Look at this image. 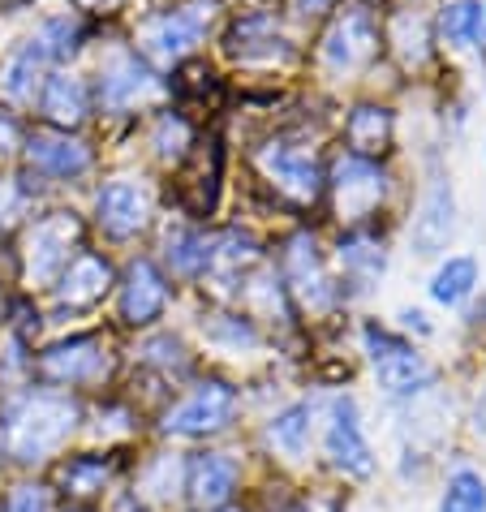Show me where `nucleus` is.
I'll return each instance as SVG.
<instances>
[{
	"label": "nucleus",
	"mask_w": 486,
	"mask_h": 512,
	"mask_svg": "<svg viewBox=\"0 0 486 512\" xmlns=\"http://www.w3.org/2000/svg\"><path fill=\"white\" fill-rule=\"evenodd\" d=\"M74 422H78V405L69 396H52V392L26 396L9 418V452L18 461H44L52 448L65 444Z\"/></svg>",
	"instance_id": "nucleus-1"
},
{
	"label": "nucleus",
	"mask_w": 486,
	"mask_h": 512,
	"mask_svg": "<svg viewBox=\"0 0 486 512\" xmlns=\"http://www.w3.org/2000/svg\"><path fill=\"white\" fill-rule=\"evenodd\" d=\"M366 345H370V358H375L379 383L392 396H409L435 379L431 362H426L422 353H413L409 345H400V340H392L388 332H379V327H366Z\"/></svg>",
	"instance_id": "nucleus-2"
},
{
	"label": "nucleus",
	"mask_w": 486,
	"mask_h": 512,
	"mask_svg": "<svg viewBox=\"0 0 486 512\" xmlns=\"http://www.w3.org/2000/svg\"><path fill=\"white\" fill-rule=\"evenodd\" d=\"M237 409V392L228 383H203L190 401H181L173 414H168L164 431L168 435H211V431H224L228 418Z\"/></svg>",
	"instance_id": "nucleus-3"
},
{
	"label": "nucleus",
	"mask_w": 486,
	"mask_h": 512,
	"mask_svg": "<svg viewBox=\"0 0 486 512\" xmlns=\"http://www.w3.org/2000/svg\"><path fill=\"white\" fill-rule=\"evenodd\" d=\"M327 457L336 469H345L349 478H370L375 457H370V444L362 435V422H357V405L349 396H340L332 405V422H327Z\"/></svg>",
	"instance_id": "nucleus-4"
},
{
	"label": "nucleus",
	"mask_w": 486,
	"mask_h": 512,
	"mask_svg": "<svg viewBox=\"0 0 486 512\" xmlns=\"http://www.w3.org/2000/svg\"><path fill=\"white\" fill-rule=\"evenodd\" d=\"M95 211H99V229L108 237H134L151 216V198L138 181H112V186L99 190Z\"/></svg>",
	"instance_id": "nucleus-5"
},
{
	"label": "nucleus",
	"mask_w": 486,
	"mask_h": 512,
	"mask_svg": "<svg viewBox=\"0 0 486 512\" xmlns=\"http://www.w3.org/2000/svg\"><path fill=\"white\" fill-rule=\"evenodd\" d=\"M211 22V5H185L181 13H168V18L160 22H151V31H147V52L155 56V61H181L185 52H190L198 44V35H203V26Z\"/></svg>",
	"instance_id": "nucleus-6"
},
{
	"label": "nucleus",
	"mask_w": 486,
	"mask_h": 512,
	"mask_svg": "<svg viewBox=\"0 0 486 512\" xmlns=\"http://www.w3.org/2000/svg\"><path fill=\"white\" fill-rule=\"evenodd\" d=\"M383 198V173L362 155H349V160L336 164V207L345 220H362L375 211V203Z\"/></svg>",
	"instance_id": "nucleus-7"
},
{
	"label": "nucleus",
	"mask_w": 486,
	"mask_h": 512,
	"mask_svg": "<svg viewBox=\"0 0 486 512\" xmlns=\"http://www.w3.org/2000/svg\"><path fill=\"white\" fill-rule=\"evenodd\" d=\"M375 48H379V31H375V22H370L362 9L345 13V18H340L323 39V56H327V65L332 69L366 65L370 56H375Z\"/></svg>",
	"instance_id": "nucleus-8"
},
{
	"label": "nucleus",
	"mask_w": 486,
	"mask_h": 512,
	"mask_svg": "<svg viewBox=\"0 0 486 512\" xmlns=\"http://www.w3.org/2000/svg\"><path fill=\"white\" fill-rule=\"evenodd\" d=\"M259 164H263V173L276 181L284 194L302 198V203L319 194V168H314V160L306 151H297V147H267L259 155Z\"/></svg>",
	"instance_id": "nucleus-9"
},
{
	"label": "nucleus",
	"mask_w": 486,
	"mask_h": 512,
	"mask_svg": "<svg viewBox=\"0 0 486 512\" xmlns=\"http://www.w3.org/2000/svg\"><path fill=\"white\" fill-rule=\"evenodd\" d=\"M185 487H190V500L198 508H220L237 487V469L228 457H220V452H203V457L190 461Z\"/></svg>",
	"instance_id": "nucleus-10"
},
{
	"label": "nucleus",
	"mask_w": 486,
	"mask_h": 512,
	"mask_svg": "<svg viewBox=\"0 0 486 512\" xmlns=\"http://www.w3.org/2000/svg\"><path fill=\"white\" fill-rule=\"evenodd\" d=\"M108 284H112L108 263L95 259V254H78V259L69 263V272L61 276V284H56V293H61V302L69 310H82V306H95Z\"/></svg>",
	"instance_id": "nucleus-11"
},
{
	"label": "nucleus",
	"mask_w": 486,
	"mask_h": 512,
	"mask_svg": "<svg viewBox=\"0 0 486 512\" xmlns=\"http://www.w3.org/2000/svg\"><path fill=\"white\" fill-rule=\"evenodd\" d=\"M74 233H78V224L69 216H52L44 224H35V233H31V276L35 280H52L56 276V267H61L65 254H69Z\"/></svg>",
	"instance_id": "nucleus-12"
},
{
	"label": "nucleus",
	"mask_w": 486,
	"mask_h": 512,
	"mask_svg": "<svg viewBox=\"0 0 486 512\" xmlns=\"http://www.w3.org/2000/svg\"><path fill=\"white\" fill-rule=\"evenodd\" d=\"M99 366H104V353H99L95 340H69V345H56L39 358V375L52 383H74V379H91Z\"/></svg>",
	"instance_id": "nucleus-13"
},
{
	"label": "nucleus",
	"mask_w": 486,
	"mask_h": 512,
	"mask_svg": "<svg viewBox=\"0 0 486 512\" xmlns=\"http://www.w3.org/2000/svg\"><path fill=\"white\" fill-rule=\"evenodd\" d=\"M164 297H168V289H164L160 272H155L147 259H138L130 267V280H125V293H121L125 319H130V323H151L164 310Z\"/></svg>",
	"instance_id": "nucleus-14"
},
{
	"label": "nucleus",
	"mask_w": 486,
	"mask_h": 512,
	"mask_svg": "<svg viewBox=\"0 0 486 512\" xmlns=\"http://www.w3.org/2000/svg\"><path fill=\"white\" fill-rule=\"evenodd\" d=\"M289 280L297 297L310 306V310H323L332 306V289H327V276L319 267V254H314V241L310 237H297L289 246Z\"/></svg>",
	"instance_id": "nucleus-15"
},
{
	"label": "nucleus",
	"mask_w": 486,
	"mask_h": 512,
	"mask_svg": "<svg viewBox=\"0 0 486 512\" xmlns=\"http://www.w3.org/2000/svg\"><path fill=\"white\" fill-rule=\"evenodd\" d=\"M99 95H104V104H108V108H125V104H134V99L155 95V82H151L147 69L134 61V56H117V61L104 69Z\"/></svg>",
	"instance_id": "nucleus-16"
},
{
	"label": "nucleus",
	"mask_w": 486,
	"mask_h": 512,
	"mask_svg": "<svg viewBox=\"0 0 486 512\" xmlns=\"http://www.w3.org/2000/svg\"><path fill=\"white\" fill-rule=\"evenodd\" d=\"M448 233H452V194L448 186H435L422 203V216L413 220V250L435 254L448 241Z\"/></svg>",
	"instance_id": "nucleus-17"
},
{
	"label": "nucleus",
	"mask_w": 486,
	"mask_h": 512,
	"mask_svg": "<svg viewBox=\"0 0 486 512\" xmlns=\"http://www.w3.org/2000/svg\"><path fill=\"white\" fill-rule=\"evenodd\" d=\"M35 168L44 173H56V177H69V173H82L91 164V151L82 142H69V138H48V134H35L31 147H26Z\"/></svg>",
	"instance_id": "nucleus-18"
},
{
	"label": "nucleus",
	"mask_w": 486,
	"mask_h": 512,
	"mask_svg": "<svg viewBox=\"0 0 486 512\" xmlns=\"http://www.w3.org/2000/svg\"><path fill=\"white\" fill-rule=\"evenodd\" d=\"M44 112H48L56 125H78L82 117H87V91H82V82L78 78H65V74L48 78Z\"/></svg>",
	"instance_id": "nucleus-19"
},
{
	"label": "nucleus",
	"mask_w": 486,
	"mask_h": 512,
	"mask_svg": "<svg viewBox=\"0 0 486 512\" xmlns=\"http://www.w3.org/2000/svg\"><path fill=\"white\" fill-rule=\"evenodd\" d=\"M474 284H478V263L474 259H448L431 280V297L443 306H456L474 293Z\"/></svg>",
	"instance_id": "nucleus-20"
},
{
	"label": "nucleus",
	"mask_w": 486,
	"mask_h": 512,
	"mask_svg": "<svg viewBox=\"0 0 486 512\" xmlns=\"http://www.w3.org/2000/svg\"><path fill=\"white\" fill-rule=\"evenodd\" d=\"M439 512H486V482L474 469H456L448 478V491L439 500Z\"/></svg>",
	"instance_id": "nucleus-21"
},
{
	"label": "nucleus",
	"mask_w": 486,
	"mask_h": 512,
	"mask_svg": "<svg viewBox=\"0 0 486 512\" xmlns=\"http://www.w3.org/2000/svg\"><path fill=\"white\" fill-rule=\"evenodd\" d=\"M39 61H44V48H39V39H35L31 48H22L5 65V74H0V91H5L9 99H31L35 78H39Z\"/></svg>",
	"instance_id": "nucleus-22"
},
{
	"label": "nucleus",
	"mask_w": 486,
	"mask_h": 512,
	"mask_svg": "<svg viewBox=\"0 0 486 512\" xmlns=\"http://www.w3.org/2000/svg\"><path fill=\"white\" fill-rule=\"evenodd\" d=\"M439 26H443V39H448V44L469 48L478 39V31H482V5L478 0H456V5L443 9Z\"/></svg>",
	"instance_id": "nucleus-23"
},
{
	"label": "nucleus",
	"mask_w": 486,
	"mask_h": 512,
	"mask_svg": "<svg viewBox=\"0 0 486 512\" xmlns=\"http://www.w3.org/2000/svg\"><path fill=\"white\" fill-rule=\"evenodd\" d=\"M306 439H310V409L306 405L284 409V414L271 422V444H276L280 452H289V457H302Z\"/></svg>",
	"instance_id": "nucleus-24"
},
{
	"label": "nucleus",
	"mask_w": 486,
	"mask_h": 512,
	"mask_svg": "<svg viewBox=\"0 0 486 512\" xmlns=\"http://www.w3.org/2000/svg\"><path fill=\"white\" fill-rule=\"evenodd\" d=\"M392 134V121H388V112L383 108H357L353 112V121H349V142L357 151H383V142H388Z\"/></svg>",
	"instance_id": "nucleus-25"
},
{
	"label": "nucleus",
	"mask_w": 486,
	"mask_h": 512,
	"mask_svg": "<svg viewBox=\"0 0 486 512\" xmlns=\"http://www.w3.org/2000/svg\"><path fill=\"white\" fill-rule=\"evenodd\" d=\"M104 478H108V461H95V457H78L61 469V482L74 495H95L104 487Z\"/></svg>",
	"instance_id": "nucleus-26"
},
{
	"label": "nucleus",
	"mask_w": 486,
	"mask_h": 512,
	"mask_svg": "<svg viewBox=\"0 0 486 512\" xmlns=\"http://www.w3.org/2000/svg\"><path fill=\"white\" fill-rule=\"evenodd\" d=\"M168 259H173L177 272H198L203 263H211V250L198 233H173L168 237Z\"/></svg>",
	"instance_id": "nucleus-27"
},
{
	"label": "nucleus",
	"mask_w": 486,
	"mask_h": 512,
	"mask_svg": "<svg viewBox=\"0 0 486 512\" xmlns=\"http://www.w3.org/2000/svg\"><path fill=\"white\" fill-rule=\"evenodd\" d=\"M39 48H44V56H69L78 48V26H69L65 18L61 22H48L44 35H39Z\"/></svg>",
	"instance_id": "nucleus-28"
},
{
	"label": "nucleus",
	"mask_w": 486,
	"mask_h": 512,
	"mask_svg": "<svg viewBox=\"0 0 486 512\" xmlns=\"http://www.w3.org/2000/svg\"><path fill=\"white\" fill-rule=\"evenodd\" d=\"M9 512H48V495L39 487H18L9 500Z\"/></svg>",
	"instance_id": "nucleus-29"
},
{
	"label": "nucleus",
	"mask_w": 486,
	"mask_h": 512,
	"mask_svg": "<svg viewBox=\"0 0 486 512\" xmlns=\"http://www.w3.org/2000/svg\"><path fill=\"white\" fill-rule=\"evenodd\" d=\"M155 142H160V155H168V142H177V155H181V142H185V125H181V121H173V117H168V121L160 125V138H155Z\"/></svg>",
	"instance_id": "nucleus-30"
},
{
	"label": "nucleus",
	"mask_w": 486,
	"mask_h": 512,
	"mask_svg": "<svg viewBox=\"0 0 486 512\" xmlns=\"http://www.w3.org/2000/svg\"><path fill=\"white\" fill-rule=\"evenodd\" d=\"M112 512H151V508L142 504V500H138V491H134V495H121L117 508H112Z\"/></svg>",
	"instance_id": "nucleus-31"
},
{
	"label": "nucleus",
	"mask_w": 486,
	"mask_h": 512,
	"mask_svg": "<svg viewBox=\"0 0 486 512\" xmlns=\"http://www.w3.org/2000/svg\"><path fill=\"white\" fill-rule=\"evenodd\" d=\"M400 319H405L409 327H418V332H431V327H426V323H422L426 315H418V310H405V315H400Z\"/></svg>",
	"instance_id": "nucleus-32"
},
{
	"label": "nucleus",
	"mask_w": 486,
	"mask_h": 512,
	"mask_svg": "<svg viewBox=\"0 0 486 512\" xmlns=\"http://www.w3.org/2000/svg\"><path fill=\"white\" fill-rule=\"evenodd\" d=\"M9 142H13V125L0 121V151H9Z\"/></svg>",
	"instance_id": "nucleus-33"
},
{
	"label": "nucleus",
	"mask_w": 486,
	"mask_h": 512,
	"mask_svg": "<svg viewBox=\"0 0 486 512\" xmlns=\"http://www.w3.org/2000/svg\"><path fill=\"white\" fill-rule=\"evenodd\" d=\"M478 426L486 431V392H482V401H478Z\"/></svg>",
	"instance_id": "nucleus-34"
}]
</instances>
